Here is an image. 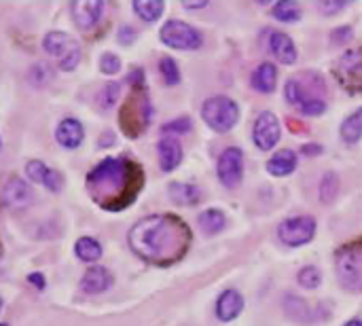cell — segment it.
<instances>
[{
    "instance_id": "cell-1",
    "label": "cell",
    "mask_w": 362,
    "mask_h": 326,
    "mask_svg": "<svg viewBox=\"0 0 362 326\" xmlns=\"http://www.w3.org/2000/svg\"><path fill=\"white\" fill-rule=\"evenodd\" d=\"M129 248L144 261L168 265L178 261L189 244V227L172 214H153L138 221L127 235Z\"/></svg>"
},
{
    "instance_id": "cell-2",
    "label": "cell",
    "mask_w": 362,
    "mask_h": 326,
    "mask_svg": "<svg viewBox=\"0 0 362 326\" xmlns=\"http://www.w3.org/2000/svg\"><path fill=\"white\" fill-rule=\"evenodd\" d=\"M142 187L140 168L125 157L104 159L87 176V189L93 202L106 210H121L136 199Z\"/></svg>"
},
{
    "instance_id": "cell-3",
    "label": "cell",
    "mask_w": 362,
    "mask_h": 326,
    "mask_svg": "<svg viewBox=\"0 0 362 326\" xmlns=\"http://www.w3.org/2000/svg\"><path fill=\"white\" fill-rule=\"evenodd\" d=\"M202 119L218 134L231 132L240 121V106L229 95H212L202 106Z\"/></svg>"
},
{
    "instance_id": "cell-4",
    "label": "cell",
    "mask_w": 362,
    "mask_h": 326,
    "mask_svg": "<svg viewBox=\"0 0 362 326\" xmlns=\"http://www.w3.org/2000/svg\"><path fill=\"white\" fill-rule=\"evenodd\" d=\"M284 95L305 117H320L327 110V106H329L322 95H318V93H314L310 89V83H305V74L291 78L286 83V87H284Z\"/></svg>"
},
{
    "instance_id": "cell-5",
    "label": "cell",
    "mask_w": 362,
    "mask_h": 326,
    "mask_svg": "<svg viewBox=\"0 0 362 326\" xmlns=\"http://www.w3.org/2000/svg\"><path fill=\"white\" fill-rule=\"evenodd\" d=\"M159 36H161L163 45H168L172 49H180V51H195L204 45L202 32L180 19H168L161 25Z\"/></svg>"
},
{
    "instance_id": "cell-6",
    "label": "cell",
    "mask_w": 362,
    "mask_h": 326,
    "mask_svg": "<svg viewBox=\"0 0 362 326\" xmlns=\"http://www.w3.org/2000/svg\"><path fill=\"white\" fill-rule=\"evenodd\" d=\"M42 49L59 59V68L62 70H74L78 59H81V49L76 45V40L72 36H68L66 32L53 30L47 32L42 38Z\"/></svg>"
},
{
    "instance_id": "cell-7",
    "label": "cell",
    "mask_w": 362,
    "mask_h": 326,
    "mask_svg": "<svg viewBox=\"0 0 362 326\" xmlns=\"http://www.w3.org/2000/svg\"><path fill=\"white\" fill-rule=\"evenodd\" d=\"M148 117H151L148 98L142 89H138L127 98L121 110V127L127 136H138L148 125Z\"/></svg>"
},
{
    "instance_id": "cell-8",
    "label": "cell",
    "mask_w": 362,
    "mask_h": 326,
    "mask_svg": "<svg viewBox=\"0 0 362 326\" xmlns=\"http://www.w3.org/2000/svg\"><path fill=\"white\" fill-rule=\"evenodd\" d=\"M316 235V219L314 216H291L284 219L278 227V238L282 244L291 246V248H299L305 246L314 240Z\"/></svg>"
},
{
    "instance_id": "cell-9",
    "label": "cell",
    "mask_w": 362,
    "mask_h": 326,
    "mask_svg": "<svg viewBox=\"0 0 362 326\" xmlns=\"http://www.w3.org/2000/svg\"><path fill=\"white\" fill-rule=\"evenodd\" d=\"M333 74L337 81L352 89V91H362V47L346 51L333 66Z\"/></svg>"
},
{
    "instance_id": "cell-10",
    "label": "cell",
    "mask_w": 362,
    "mask_h": 326,
    "mask_svg": "<svg viewBox=\"0 0 362 326\" xmlns=\"http://www.w3.org/2000/svg\"><path fill=\"white\" fill-rule=\"evenodd\" d=\"M216 174L223 187L235 189L244 178V153L238 146H229L223 151L216 163Z\"/></svg>"
},
{
    "instance_id": "cell-11",
    "label": "cell",
    "mask_w": 362,
    "mask_h": 326,
    "mask_svg": "<svg viewBox=\"0 0 362 326\" xmlns=\"http://www.w3.org/2000/svg\"><path fill=\"white\" fill-rule=\"evenodd\" d=\"M280 136H282L280 119L274 112H269V110L261 112L257 117V121H255V127H252V140H255L257 149H261L265 153L276 149Z\"/></svg>"
},
{
    "instance_id": "cell-12",
    "label": "cell",
    "mask_w": 362,
    "mask_h": 326,
    "mask_svg": "<svg viewBox=\"0 0 362 326\" xmlns=\"http://www.w3.org/2000/svg\"><path fill=\"white\" fill-rule=\"evenodd\" d=\"M2 202L8 208H25L32 202V189H30V185L23 178H19V176H11L2 185Z\"/></svg>"
},
{
    "instance_id": "cell-13",
    "label": "cell",
    "mask_w": 362,
    "mask_h": 326,
    "mask_svg": "<svg viewBox=\"0 0 362 326\" xmlns=\"http://www.w3.org/2000/svg\"><path fill=\"white\" fill-rule=\"evenodd\" d=\"M244 297L235 289H227L216 299V316L221 322H231L244 312Z\"/></svg>"
},
{
    "instance_id": "cell-14",
    "label": "cell",
    "mask_w": 362,
    "mask_h": 326,
    "mask_svg": "<svg viewBox=\"0 0 362 326\" xmlns=\"http://www.w3.org/2000/svg\"><path fill=\"white\" fill-rule=\"evenodd\" d=\"M267 47H269V51L274 53V57H276L280 64L291 66V64L297 62V47H295V42H293V38H291L288 34L278 32V30L269 32Z\"/></svg>"
},
{
    "instance_id": "cell-15",
    "label": "cell",
    "mask_w": 362,
    "mask_h": 326,
    "mask_svg": "<svg viewBox=\"0 0 362 326\" xmlns=\"http://www.w3.org/2000/svg\"><path fill=\"white\" fill-rule=\"evenodd\" d=\"M157 155H159V165L163 172H172L180 165L182 161V144L176 136H165L157 144Z\"/></svg>"
},
{
    "instance_id": "cell-16",
    "label": "cell",
    "mask_w": 362,
    "mask_h": 326,
    "mask_svg": "<svg viewBox=\"0 0 362 326\" xmlns=\"http://www.w3.org/2000/svg\"><path fill=\"white\" fill-rule=\"evenodd\" d=\"M74 23L83 30L91 28L104 13V2L100 0H87V2H72L70 6Z\"/></svg>"
},
{
    "instance_id": "cell-17",
    "label": "cell",
    "mask_w": 362,
    "mask_h": 326,
    "mask_svg": "<svg viewBox=\"0 0 362 326\" xmlns=\"http://www.w3.org/2000/svg\"><path fill=\"white\" fill-rule=\"evenodd\" d=\"M112 286V274L106 269V267H100V265H93L85 272L83 280H81V289L87 293V295H98V293H104Z\"/></svg>"
},
{
    "instance_id": "cell-18",
    "label": "cell",
    "mask_w": 362,
    "mask_h": 326,
    "mask_svg": "<svg viewBox=\"0 0 362 326\" xmlns=\"http://www.w3.org/2000/svg\"><path fill=\"white\" fill-rule=\"evenodd\" d=\"M55 138H57V142H59L64 149H76V146H81V142H83V138H85V129H83V125H81L78 119L68 117V119H64V121L57 125Z\"/></svg>"
},
{
    "instance_id": "cell-19",
    "label": "cell",
    "mask_w": 362,
    "mask_h": 326,
    "mask_svg": "<svg viewBox=\"0 0 362 326\" xmlns=\"http://www.w3.org/2000/svg\"><path fill=\"white\" fill-rule=\"evenodd\" d=\"M250 85L261 93H274L278 85V68L272 62L259 64L250 74Z\"/></svg>"
},
{
    "instance_id": "cell-20",
    "label": "cell",
    "mask_w": 362,
    "mask_h": 326,
    "mask_svg": "<svg viewBox=\"0 0 362 326\" xmlns=\"http://www.w3.org/2000/svg\"><path fill=\"white\" fill-rule=\"evenodd\" d=\"M297 153L295 151H291V149H284V151H278L274 157H269V161H267V172L272 174V176H280V178H284V176H291L295 170H297Z\"/></svg>"
},
{
    "instance_id": "cell-21",
    "label": "cell",
    "mask_w": 362,
    "mask_h": 326,
    "mask_svg": "<svg viewBox=\"0 0 362 326\" xmlns=\"http://www.w3.org/2000/svg\"><path fill=\"white\" fill-rule=\"evenodd\" d=\"M168 193L170 199L178 206H195L202 199V191L195 185H187V182H172Z\"/></svg>"
},
{
    "instance_id": "cell-22",
    "label": "cell",
    "mask_w": 362,
    "mask_h": 326,
    "mask_svg": "<svg viewBox=\"0 0 362 326\" xmlns=\"http://www.w3.org/2000/svg\"><path fill=\"white\" fill-rule=\"evenodd\" d=\"M197 223H199V229H202L206 235H216V233H221V231L225 229L227 219H225V214H223L221 210L210 208V210H204V212L199 214Z\"/></svg>"
},
{
    "instance_id": "cell-23",
    "label": "cell",
    "mask_w": 362,
    "mask_h": 326,
    "mask_svg": "<svg viewBox=\"0 0 362 326\" xmlns=\"http://www.w3.org/2000/svg\"><path fill=\"white\" fill-rule=\"evenodd\" d=\"M74 252H76V257H78L81 261H85V263H95V261H100V257H102V244H100L95 238L85 235V238H78V240H76Z\"/></svg>"
},
{
    "instance_id": "cell-24",
    "label": "cell",
    "mask_w": 362,
    "mask_h": 326,
    "mask_svg": "<svg viewBox=\"0 0 362 326\" xmlns=\"http://www.w3.org/2000/svg\"><path fill=\"white\" fill-rule=\"evenodd\" d=\"M341 138L348 144H356L362 138V106L344 119V123H341Z\"/></svg>"
},
{
    "instance_id": "cell-25",
    "label": "cell",
    "mask_w": 362,
    "mask_h": 326,
    "mask_svg": "<svg viewBox=\"0 0 362 326\" xmlns=\"http://www.w3.org/2000/svg\"><path fill=\"white\" fill-rule=\"evenodd\" d=\"M134 11L144 21H157L163 15L165 4L161 0H136L134 2Z\"/></svg>"
},
{
    "instance_id": "cell-26",
    "label": "cell",
    "mask_w": 362,
    "mask_h": 326,
    "mask_svg": "<svg viewBox=\"0 0 362 326\" xmlns=\"http://www.w3.org/2000/svg\"><path fill=\"white\" fill-rule=\"evenodd\" d=\"M297 280H299V284H301L303 289H308V291H316V289L320 286V282H322V274H320V269H318V267H314V265H305V267H301V272L297 274Z\"/></svg>"
},
{
    "instance_id": "cell-27",
    "label": "cell",
    "mask_w": 362,
    "mask_h": 326,
    "mask_svg": "<svg viewBox=\"0 0 362 326\" xmlns=\"http://www.w3.org/2000/svg\"><path fill=\"white\" fill-rule=\"evenodd\" d=\"M159 72H161V76H163V81H165V85H178L180 83V70H178V64H176V59H172V57H161L159 59Z\"/></svg>"
},
{
    "instance_id": "cell-28",
    "label": "cell",
    "mask_w": 362,
    "mask_h": 326,
    "mask_svg": "<svg viewBox=\"0 0 362 326\" xmlns=\"http://www.w3.org/2000/svg\"><path fill=\"white\" fill-rule=\"evenodd\" d=\"M274 15H276V19H280V21H299L301 8H299L295 2H291V0H282V2H278V4L274 6Z\"/></svg>"
},
{
    "instance_id": "cell-29",
    "label": "cell",
    "mask_w": 362,
    "mask_h": 326,
    "mask_svg": "<svg viewBox=\"0 0 362 326\" xmlns=\"http://www.w3.org/2000/svg\"><path fill=\"white\" fill-rule=\"evenodd\" d=\"M337 191H339V178H337V174H335V172L325 174L322 185H320V199H322L325 204H329V202L335 199Z\"/></svg>"
},
{
    "instance_id": "cell-30",
    "label": "cell",
    "mask_w": 362,
    "mask_h": 326,
    "mask_svg": "<svg viewBox=\"0 0 362 326\" xmlns=\"http://www.w3.org/2000/svg\"><path fill=\"white\" fill-rule=\"evenodd\" d=\"M49 170H51V168H47V165H45L42 161H38V159L28 161V165H25V172H28L30 180H32V182H38V185H42V182H45V178H47V174H49Z\"/></svg>"
},
{
    "instance_id": "cell-31",
    "label": "cell",
    "mask_w": 362,
    "mask_h": 326,
    "mask_svg": "<svg viewBox=\"0 0 362 326\" xmlns=\"http://www.w3.org/2000/svg\"><path fill=\"white\" fill-rule=\"evenodd\" d=\"M119 91H121V85H119V83H108V85H104V89L100 91V104H102L104 108H112V106L117 104Z\"/></svg>"
},
{
    "instance_id": "cell-32",
    "label": "cell",
    "mask_w": 362,
    "mask_h": 326,
    "mask_svg": "<svg viewBox=\"0 0 362 326\" xmlns=\"http://www.w3.org/2000/svg\"><path fill=\"white\" fill-rule=\"evenodd\" d=\"M100 70H102L104 74H117V72L121 70V59H119V55L106 51V53L100 57Z\"/></svg>"
},
{
    "instance_id": "cell-33",
    "label": "cell",
    "mask_w": 362,
    "mask_h": 326,
    "mask_svg": "<svg viewBox=\"0 0 362 326\" xmlns=\"http://www.w3.org/2000/svg\"><path fill=\"white\" fill-rule=\"evenodd\" d=\"M165 134H187V132H191V119L189 117H178V119H172L170 123H165L163 127H161Z\"/></svg>"
},
{
    "instance_id": "cell-34",
    "label": "cell",
    "mask_w": 362,
    "mask_h": 326,
    "mask_svg": "<svg viewBox=\"0 0 362 326\" xmlns=\"http://www.w3.org/2000/svg\"><path fill=\"white\" fill-rule=\"evenodd\" d=\"M47 189H51L53 193H57L62 187H64V176L57 172V170H49V174H47V178H45V182H42Z\"/></svg>"
},
{
    "instance_id": "cell-35",
    "label": "cell",
    "mask_w": 362,
    "mask_h": 326,
    "mask_svg": "<svg viewBox=\"0 0 362 326\" xmlns=\"http://www.w3.org/2000/svg\"><path fill=\"white\" fill-rule=\"evenodd\" d=\"M134 40H136V30L129 28V25H123V28L119 30V42H121V45H129V42H134Z\"/></svg>"
},
{
    "instance_id": "cell-36",
    "label": "cell",
    "mask_w": 362,
    "mask_h": 326,
    "mask_svg": "<svg viewBox=\"0 0 362 326\" xmlns=\"http://www.w3.org/2000/svg\"><path fill=\"white\" fill-rule=\"evenodd\" d=\"M318 6H320L322 13H337V11H341L346 6V2H341V0H335V2H318Z\"/></svg>"
},
{
    "instance_id": "cell-37",
    "label": "cell",
    "mask_w": 362,
    "mask_h": 326,
    "mask_svg": "<svg viewBox=\"0 0 362 326\" xmlns=\"http://www.w3.org/2000/svg\"><path fill=\"white\" fill-rule=\"evenodd\" d=\"M28 280H30V284H34L38 291H42V289H45V280H42V276H40V274H32Z\"/></svg>"
},
{
    "instance_id": "cell-38",
    "label": "cell",
    "mask_w": 362,
    "mask_h": 326,
    "mask_svg": "<svg viewBox=\"0 0 362 326\" xmlns=\"http://www.w3.org/2000/svg\"><path fill=\"white\" fill-rule=\"evenodd\" d=\"M206 4H208L206 0H199V2H185V6H187V8H204Z\"/></svg>"
},
{
    "instance_id": "cell-39",
    "label": "cell",
    "mask_w": 362,
    "mask_h": 326,
    "mask_svg": "<svg viewBox=\"0 0 362 326\" xmlns=\"http://www.w3.org/2000/svg\"><path fill=\"white\" fill-rule=\"evenodd\" d=\"M303 151H305V153H316V151H320V146H310V144H305Z\"/></svg>"
},
{
    "instance_id": "cell-40",
    "label": "cell",
    "mask_w": 362,
    "mask_h": 326,
    "mask_svg": "<svg viewBox=\"0 0 362 326\" xmlns=\"http://www.w3.org/2000/svg\"><path fill=\"white\" fill-rule=\"evenodd\" d=\"M344 326H362V320H358V318H354V320H350V322H346Z\"/></svg>"
},
{
    "instance_id": "cell-41",
    "label": "cell",
    "mask_w": 362,
    "mask_h": 326,
    "mask_svg": "<svg viewBox=\"0 0 362 326\" xmlns=\"http://www.w3.org/2000/svg\"><path fill=\"white\" fill-rule=\"evenodd\" d=\"M0 312H2V299H0Z\"/></svg>"
},
{
    "instance_id": "cell-42",
    "label": "cell",
    "mask_w": 362,
    "mask_h": 326,
    "mask_svg": "<svg viewBox=\"0 0 362 326\" xmlns=\"http://www.w3.org/2000/svg\"><path fill=\"white\" fill-rule=\"evenodd\" d=\"M0 326H6V325H0Z\"/></svg>"
},
{
    "instance_id": "cell-43",
    "label": "cell",
    "mask_w": 362,
    "mask_h": 326,
    "mask_svg": "<svg viewBox=\"0 0 362 326\" xmlns=\"http://www.w3.org/2000/svg\"><path fill=\"white\" fill-rule=\"evenodd\" d=\"M0 252H2V248H0Z\"/></svg>"
}]
</instances>
